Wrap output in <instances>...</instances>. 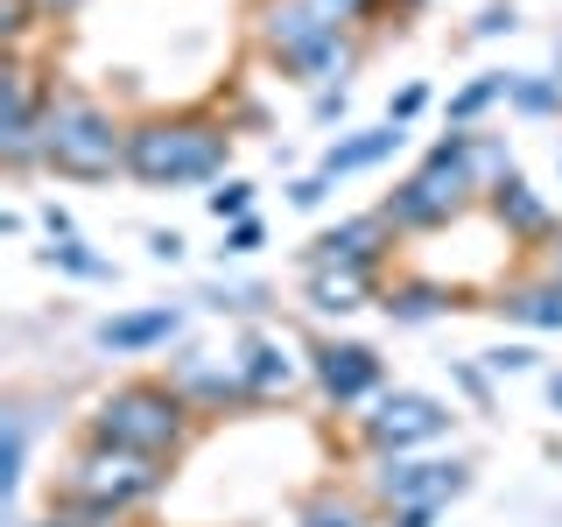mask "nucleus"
<instances>
[{"instance_id": "1", "label": "nucleus", "mask_w": 562, "mask_h": 527, "mask_svg": "<svg viewBox=\"0 0 562 527\" xmlns=\"http://www.w3.org/2000/svg\"><path fill=\"white\" fill-rule=\"evenodd\" d=\"M169 485V457H140V450H113V444H85L70 457L57 500L64 514H85V520H120L127 506L155 500Z\"/></svg>"}, {"instance_id": "13", "label": "nucleus", "mask_w": 562, "mask_h": 527, "mask_svg": "<svg viewBox=\"0 0 562 527\" xmlns=\"http://www.w3.org/2000/svg\"><path fill=\"white\" fill-rule=\"evenodd\" d=\"M394 148H401V127H394V120H380V127H366V134L338 141V148L324 155V169H316V176H330V183H338V176H351V169H373V162H386Z\"/></svg>"}, {"instance_id": "14", "label": "nucleus", "mask_w": 562, "mask_h": 527, "mask_svg": "<svg viewBox=\"0 0 562 527\" xmlns=\"http://www.w3.org/2000/svg\"><path fill=\"white\" fill-rule=\"evenodd\" d=\"M499 310L514 316V324H527V330H562V281H555V274L520 281V289L499 295Z\"/></svg>"}, {"instance_id": "4", "label": "nucleus", "mask_w": 562, "mask_h": 527, "mask_svg": "<svg viewBox=\"0 0 562 527\" xmlns=\"http://www.w3.org/2000/svg\"><path fill=\"white\" fill-rule=\"evenodd\" d=\"M260 35H268V49H274V64L289 70V78H303V85H338L345 70H351V35L345 22L324 8V0H274L268 14H260Z\"/></svg>"}, {"instance_id": "6", "label": "nucleus", "mask_w": 562, "mask_h": 527, "mask_svg": "<svg viewBox=\"0 0 562 527\" xmlns=\"http://www.w3.org/2000/svg\"><path fill=\"white\" fill-rule=\"evenodd\" d=\"M464 485H471V464H457V457H386L380 479H373L386 514H401V506H429V514H443Z\"/></svg>"}, {"instance_id": "17", "label": "nucleus", "mask_w": 562, "mask_h": 527, "mask_svg": "<svg viewBox=\"0 0 562 527\" xmlns=\"http://www.w3.org/2000/svg\"><path fill=\"white\" fill-rule=\"evenodd\" d=\"M492 211H499V225H506L514 239H541V233H549V204H541L535 190L520 183V176H506V183L492 190Z\"/></svg>"}, {"instance_id": "9", "label": "nucleus", "mask_w": 562, "mask_h": 527, "mask_svg": "<svg viewBox=\"0 0 562 527\" xmlns=\"http://www.w3.org/2000/svg\"><path fill=\"white\" fill-rule=\"evenodd\" d=\"M310 373H316V386H324L338 408H351V401H366V394H380V386H386L380 351L373 345H351V338H324V345H316V359H310Z\"/></svg>"}, {"instance_id": "12", "label": "nucleus", "mask_w": 562, "mask_h": 527, "mask_svg": "<svg viewBox=\"0 0 562 527\" xmlns=\"http://www.w3.org/2000/svg\"><path fill=\"white\" fill-rule=\"evenodd\" d=\"M183 330V303H155V310H127V316H105L92 330L99 351H155Z\"/></svg>"}, {"instance_id": "5", "label": "nucleus", "mask_w": 562, "mask_h": 527, "mask_svg": "<svg viewBox=\"0 0 562 527\" xmlns=\"http://www.w3.org/2000/svg\"><path fill=\"white\" fill-rule=\"evenodd\" d=\"M233 155V134L218 120H148L127 134V176H140L148 190L169 183H211Z\"/></svg>"}, {"instance_id": "25", "label": "nucleus", "mask_w": 562, "mask_h": 527, "mask_svg": "<svg viewBox=\"0 0 562 527\" xmlns=\"http://www.w3.org/2000/svg\"><path fill=\"white\" fill-rule=\"evenodd\" d=\"M506 99H514L520 113H549V105L562 99V85H520V78H514V92H506Z\"/></svg>"}, {"instance_id": "24", "label": "nucleus", "mask_w": 562, "mask_h": 527, "mask_svg": "<svg viewBox=\"0 0 562 527\" xmlns=\"http://www.w3.org/2000/svg\"><path fill=\"white\" fill-rule=\"evenodd\" d=\"M35 14H43L35 0H0V35H8V43H22V35L35 29Z\"/></svg>"}, {"instance_id": "19", "label": "nucleus", "mask_w": 562, "mask_h": 527, "mask_svg": "<svg viewBox=\"0 0 562 527\" xmlns=\"http://www.w3.org/2000/svg\"><path fill=\"white\" fill-rule=\"evenodd\" d=\"M303 527H386V520H373L359 500H345V492H316L303 506Z\"/></svg>"}, {"instance_id": "3", "label": "nucleus", "mask_w": 562, "mask_h": 527, "mask_svg": "<svg viewBox=\"0 0 562 527\" xmlns=\"http://www.w3.org/2000/svg\"><path fill=\"white\" fill-rule=\"evenodd\" d=\"M190 436V401L162 380H127L113 394H99L92 408V444L140 450V457H176Z\"/></svg>"}, {"instance_id": "36", "label": "nucleus", "mask_w": 562, "mask_h": 527, "mask_svg": "<svg viewBox=\"0 0 562 527\" xmlns=\"http://www.w3.org/2000/svg\"><path fill=\"white\" fill-rule=\"evenodd\" d=\"M35 527H85V514H57V520H35Z\"/></svg>"}, {"instance_id": "38", "label": "nucleus", "mask_w": 562, "mask_h": 527, "mask_svg": "<svg viewBox=\"0 0 562 527\" xmlns=\"http://www.w3.org/2000/svg\"><path fill=\"white\" fill-rule=\"evenodd\" d=\"M401 8H415V0H401Z\"/></svg>"}, {"instance_id": "21", "label": "nucleus", "mask_w": 562, "mask_h": 527, "mask_svg": "<svg viewBox=\"0 0 562 527\" xmlns=\"http://www.w3.org/2000/svg\"><path fill=\"white\" fill-rule=\"evenodd\" d=\"M49 260L70 274H85V281H99V274H113V260H99V254H85V239H49Z\"/></svg>"}, {"instance_id": "20", "label": "nucleus", "mask_w": 562, "mask_h": 527, "mask_svg": "<svg viewBox=\"0 0 562 527\" xmlns=\"http://www.w3.org/2000/svg\"><path fill=\"white\" fill-rule=\"evenodd\" d=\"M499 92H514V78H471L464 92L450 99V120H479V113H485V105L499 99Z\"/></svg>"}, {"instance_id": "22", "label": "nucleus", "mask_w": 562, "mask_h": 527, "mask_svg": "<svg viewBox=\"0 0 562 527\" xmlns=\"http://www.w3.org/2000/svg\"><path fill=\"white\" fill-rule=\"evenodd\" d=\"M204 204H211V218H218V225H239L246 211H254V183H239V176H233V183H218Z\"/></svg>"}, {"instance_id": "27", "label": "nucleus", "mask_w": 562, "mask_h": 527, "mask_svg": "<svg viewBox=\"0 0 562 527\" xmlns=\"http://www.w3.org/2000/svg\"><path fill=\"white\" fill-rule=\"evenodd\" d=\"M324 198H330V176H303V183L289 190V204H295V211H316Z\"/></svg>"}, {"instance_id": "29", "label": "nucleus", "mask_w": 562, "mask_h": 527, "mask_svg": "<svg viewBox=\"0 0 562 527\" xmlns=\"http://www.w3.org/2000/svg\"><path fill=\"white\" fill-rule=\"evenodd\" d=\"M254 246H260V225H254V218L225 225V254H254Z\"/></svg>"}, {"instance_id": "26", "label": "nucleus", "mask_w": 562, "mask_h": 527, "mask_svg": "<svg viewBox=\"0 0 562 527\" xmlns=\"http://www.w3.org/2000/svg\"><path fill=\"white\" fill-rule=\"evenodd\" d=\"M422 105H429V85H401V92H394V105H386V120H394V127H408V120L422 113Z\"/></svg>"}, {"instance_id": "10", "label": "nucleus", "mask_w": 562, "mask_h": 527, "mask_svg": "<svg viewBox=\"0 0 562 527\" xmlns=\"http://www.w3.org/2000/svg\"><path fill=\"white\" fill-rule=\"evenodd\" d=\"M386 246H394V218H386V211H366V218L330 225V233L310 246V268H380Z\"/></svg>"}, {"instance_id": "31", "label": "nucleus", "mask_w": 562, "mask_h": 527, "mask_svg": "<svg viewBox=\"0 0 562 527\" xmlns=\"http://www.w3.org/2000/svg\"><path fill=\"white\" fill-rule=\"evenodd\" d=\"M499 29H514V8H485L479 14V35H499Z\"/></svg>"}, {"instance_id": "35", "label": "nucleus", "mask_w": 562, "mask_h": 527, "mask_svg": "<svg viewBox=\"0 0 562 527\" xmlns=\"http://www.w3.org/2000/svg\"><path fill=\"white\" fill-rule=\"evenodd\" d=\"M35 8H43V14H70V8H78V0H35Z\"/></svg>"}, {"instance_id": "33", "label": "nucleus", "mask_w": 562, "mask_h": 527, "mask_svg": "<svg viewBox=\"0 0 562 527\" xmlns=\"http://www.w3.org/2000/svg\"><path fill=\"white\" fill-rule=\"evenodd\" d=\"M324 8H330V14H338V22H359V14H366V8H373V0H324Z\"/></svg>"}, {"instance_id": "18", "label": "nucleus", "mask_w": 562, "mask_h": 527, "mask_svg": "<svg viewBox=\"0 0 562 527\" xmlns=\"http://www.w3.org/2000/svg\"><path fill=\"white\" fill-rule=\"evenodd\" d=\"M380 310L394 316V324H429V316H443V310H450V295L436 289V281H394Z\"/></svg>"}, {"instance_id": "11", "label": "nucleus", "mask_w": 562, "mask_h": 527, "mask_svg": "<svg viewBox=\"0 0 562 527\" xmlns=\"http://www.w3.org/2000/svg\"><path fill=\"white\" fill-rule=\"evenodd\" d=\"M239 380H246V401H289L295 380H303V366H295V351L281 338L254 330V338L239 345Z\"/></svg>"}, {"instance_id": "8", "label": "nucleus", "mask_w": 562, "mask_h": 527, "mask_svg": "<svg viewBox=\"0 0 562 527\" xmlns=\"http://www.w3.org/2000/svg\"><path fill=\"white\" fill-rule=\"evenodd\" d=\"M43 105H49V92L35 85L29 64L0 70V162L8 169L43 162Z\"/></svg>"}, {"instance_id": "7", "label": "nucleus", "mask_w": 562, "mask_h": 527, "mask_svg": "<svg viewBox=\"0 0 562 527\" xmlns=\"http://www.w3.org/2000/svg\"><path fill=\"white\" fill-rule=\"evenodd\" d=\"M436 436H450V408L436 394H415V386L380 394V408L366 415V444H373L380 457H408L422 444H436Z\"/></svg>"}, {"instance_id": "30", "label": "nucleus", "mask_w": 562, "mask_h": 527, "mask_svg": "<svg viewBox=\"0 0 562 527\" xmlns=\"http://www.w3.org/2000/svg\"><path fill=\"white\" fill-rule=\"evenodd\" d=\"M386 527H436L429 506H401V514H386Z\"/></svg>"}, {"instance_id": "32", "label": "nucleus", "mask_w": 562, "mask_h": 527, "mask_svg": "<svg viewBox=\"0 0 562 527\" xmlns=\"http://www.w3.org/2000/svg\"><path fill=\"white\" fill-rule=\"evenodd\" d=\"M148 254H155V260H183V239H176V233H155Z\"/></svg>"}, {"instance_id": "23", "label": "nucleus", "mask_w": 562, "mask_h": 527, "mask_svg": "<svg viewBox=\"0 0 562 527\" xmlns=\"http://www.w3.org/2000/svg\"><path fill=\"white\" fill-rule=\"evenodd\" d=\"M22 450H29V429H22V415H8V457H0V485H8V500L22 492Z\"/></svg>"}, {"instance_id": "15", "label": "nucleus", "mask_w": 562, "mask_h": 527, "mask_svg": "<svg viewBox=\"0 0 562 527\" xmlns=\"http://www.w3.org/2000/svg\"><path fill=\"white\" fill-rule=\"evenodd\" d=\"M373 295V268H310V310L345 316Z\"/></svg>"}, {"instance_id": "34", "label": "nucleus", "mask_w": 562, "mask_h": 527, "mask_svg": "<svg viewBox=\"0 0 562 527\" xmlns=\"http://www.w3.org/2000/svg\"><path fill=\"white\" fill-rule=\"evenodd\" d=\"M549 274H555V281H562V233H555V239H549Z\"/></svg>"}, {"instance_id": "16", "label": "nucleus", "mask_w": 562, "mask_h": 527, "mask_svg": "<svg viewBox=\"0 0 562 527\" xmlns=\"http://www.w3.org/2000/svg\"><path fill=\"white\" fill-rule=\"evenodd\" d=\"M176 394L183 401H204V408H225V401H246V380H239V366L225 373V366H204V359H183L176 366Z\"/></svg>"}, {"instance_id": "2", "label": "nucleus", "mask_w": 562, "mask_h": 527, "mask_svg": "<svg viewBox=\"0 0 562 527\" xmlns=\"http://www.w3.org/2000/svg\"><path fill=\"white\" fill-rule=\"evenodd\" d=\"M43 162L78 183H105L113 169H127V127L85 92H49L43 105Z\"/></svg>"}, {"instance_id": "37", "label": "nucleus", "mask_w": 562, "mask_h": 527, "mask_svg": "<svg viewBox=\"0 0 562 527\" xmlns=\"http://www.w3.org/2000/svg\"><path fill=\"white\" fill-rule=\"evenodd\" d=\"M549 401H555V408H562V373H555V380H549Z\"/></svg>"}, {"instance_id": "28", "label": "nucleus", "mask_w": 562, "mask_h": 527, "mask_svg": "<svg viewBox=\"0 0 562 527\" xmlns=\"http://www.w3.org/2000/svg\"><path fill=\"white\" fill-rule=\"evenodd\" d=\"M527 366H535L527 345H499V351H492V373H527Z\"/></svg>"}]
</instances>
